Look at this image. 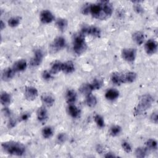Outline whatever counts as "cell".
I'll return each mask as SVG.
<instances>
[{"mask_svg":"<svg viewBox=\"0 0 158 158\" xmlns=\"http://www.w3.org/2000/svg\"><path fill=\"white\" fill-rule=\"evenodd\" d=\"M86 103L88 106L90 107H94L97 104L96 98L92 94H89L86 96Z\"/></svg>","mask_w":158,"mask_h":158,"instance_id":"cell-24","label":"cell"},{"mask_svg":"<svg viewBox=\"0 0 158 158\" xmlns=\"http://www.w3.org/2000/svg\"><path fill=\"white\" fill-rule=\"evenodd\" d=\"M25 97L28 101L35 100L38 95V92L36 88L33 86H27L25 89Z\"/></svg>","mask_w":158,"mask_h":158,"instance_id":"cell-9","label":"cell"},{"mask_svg":"<svg viewBox=\"0 0 158 158\" xmlns=\"http://www.w3.org/2000/svg\"><path fill=\"white\" fill-rule=\"evenodd\" d=\"M11 99H12L11 96L10 95L9 93L7 92H3L1 93V98H0L1 103L4 107H6L10 104Z\"/></svg>","mask_w":158,"mask_h":158,"instance_id":"cell-22","label":"cell"},{"mask_svg":"<svg viewBox=\"0 0 158 158\" xmlns=\"http://www.w3.org/2000/svg\"><path fill=\"white\" fill-rule=\"evenodd\" d=\"M82 35H89L94 37H99L101 34L100 28L95 26H85L83 27L80 32Z\"/></svg>","mask_w":158,"mask_h":158,"instance_id":"cell-5","label":"cell"},{"mask_svg":"<svg viewBox=\"0 0 158 158\" xmlns=\"http://www.w3.org/2000/svg\"><path fill=\"white\" fill-rule=\"evenodd\" d=\"M122 131V128L117 125H113L112 127H110V135L112 136H116L118 135Z\"/></svg>","mask_w":158,"mask_h":158,"instance_id":"cell-33","label":"cell"},{"mask_svg":"<svg viewBox=\"0 0 158 158\" xmlns=\"http://www.w3.org/2000/svg\"><path fill=\"white\" fill-rule=\"evenodd\" d=\"M112 12L113 6L109 1H102L89 4V14L97 19H107L111 16Z\"/></svg>","mask_w":158,"mask_h":158,"instance_id":"cell-1","label":"cell"},{"mask_svg":"<svg viewBox=\"0 0 158 158\" xmlns=\"http://www.w3.org/2000/svg\"><path fill=\"white\" fill-rule=\"evenodd\" d=\"M67 112L73 118H77L80 115V110L74 104L68 105Z\"/></svg>","mask_w":158,"mask_h":158,"instance_id":"cell-18","label":"cell"},{"mask_svg":"<svg viewBox=\"0 0 158 158\" xmlns=\"http://www.w3.org/2000/svg\"><path fill=\"white\" fill-rule=\"evenodd\" d=\"M57 139L58 143H64L65 141V139H66V135H65V134L64 133H61L59 134L57 137Z\"/></svg>","mask_w":158,"mask_h":158,"instance_id":"cell-38","label":"cell"},{"mask_svg":"<svg viewBox=\"0 0 158 158\" xmlns=\"http://www.w3.org/2000/svg\"><path fill=\"white\" fill-rule=\"evenodd\" d=\"M111 81L113 84L115 85H120L121 83H122V75H120L119 73L114 72L111 75Z\"/></svg>","mask_w":158,"mask_h":158,"instance_id":"cell-28","label":"cell"},{"mask_svg":"<svg viewBox=\"0 0 158 158\" xmlns=\"http://www.w3.org/2000/svg\"><path fill=\"white\" fill-rule=\"evenodd\" d=\"M41 101L46 106L51 107L54 104L55 99L49 94H44L41 96Z\"/></svg>","mask_w":158,"mask_h":158,"instance_id":"cell-16","label":"cell"},{"mask_svg":"<svg viewBox=\"0 0 158 158\" xmlns=\"http://www.w3.org/2000/svg\"><path fill=\"white\" fill-rule=\"evenodd\" d=\"M2 149L7 154L14 156H22L25 152V146L19 143L13 141H6L2 143Z\"/></svg>","mask_w":158,"mask_h":158,"instance_id":"cell-2","label":"cell"},{"mask_svg":"<svg viewBox=\"0 0 158 158\" xmlns=\"http://www.w3.org/2000/svg\"><path fill=\"white\" fill-rule=\"evenodd\" d=\"M90 85L93 91L99 89L102 86V81L100 79L95 78L91 81V83H90Z\"/></svg>","mask_w":158,"mask_h":158,"instance_id":"cell-31","label":"cell"},{"mask_svg":"<svg viewBox=\"0 0 158 158\" xmlns=\"http://www.w3.org/2000/svg\"><path fill=\"white\" fill-rule=\"evenodd\" d=\"M89 4H86L83 6L81 9V12L84 15L89 14Z\"/></svg>","mask_w":158,"mask_h":158,"instance_id":"cell-37","label":"cell"},{"mask_svg":"<svg viewBox=\"0 0 158 158\" xmlns=\"http://www.w3.org/2000/svg\"><path fill=\"white\" fill-rule=\"evenodd\" d=\"M132 39L138 45H141L144 40V35L141 31H136L132 35Z\"/></svg>","mask_w":158,"mask_h":158,"instance_id":"cell-21","label":"cell"},{"mask_svg":"<svg viewBox=\"0 0 158 158\" xmlns=\"http://www.w3.org/2000/svg\"><path fill=\"white\" fill-rule=\"evenodd\" d=\"M66 44V41L64 38L58 36L56 38L51 45V49L53 52H57L62 49Z\"/></svg>","mask_w":158,"mask_h":158,"instance_id":"cell-7","label":"cell"},{"mask_svg":"<svg viewBox=\"0 0 158 158\" xmlns=\"http://www.w3.org/2000/svg\"><path fill=\"white\" fill-rule=\"evenodd\" d=\"M136 56V51L134 48H125L122 51V58L128 62H132Z\"/></svg>","mask_w":158,"mask_h":158,"instance_id":"cell-6","label":"cell"},{"mask_svg":"<svg viewBox=\"0 0 158 158\" xmlns=\"http://www.w3.org/2000/svg\"><path fill=\"white\" fill-rule=\"evenodd\" d=\"M86 49V43L85 39V35L81 33L75 35L73 40V49L77 54H81L85 52Z\"/></svg>","mask_w":158,"mask_h":158,"instance_id":"cell-4","label":"cell"},{"mask_svg":"<svg viewBox=\"0 0 158 158\" xmlns=\"http://www.w3.org/2000/svg\"><path fill=\"white\" fill-rule=\"evenodd\" d=\"M20 22V18L18 16L12 17L8 20V24L11 27H15L19 25Z\"/></svg>","mask_w":158,"mask_h":158,"instance_id":"cell-34","label":"cell"},{"mask_svg":"<svg viewBox=\"0 0 158 158\" xmlns=\"http://www.w3.org/2000/svg\"><path fill=\"white\" fill-rule=\"evenodd\" d=\"M137 77V75L134 72H128L122 75V83H130L133 82Z\"/></svg>","mask_w":158,"mask_h":158,"instance_id":"cell-12","label":"cell"},{"mask_svg":"<svg viewBox=\"0 0 158 158\" xmlns=\"http://www.w3.org/2000/svg\"><path fill=\"white\" fill-rule=\"evenodd\" d=\"M80 91L83 94L87 96L89 94H91L93 89L90 85V83H85L81 86L80 88Z\"/></svg>","mask_w":158,"mask_h":158,"instance_id":"cell-26","label":"cell"},{"mask_svg":"<svg viewBox=\"0 0 158 158\" xmlns=\"http://www.w3.org/2000/svg\"><path fill=\"white\" fill-rule=\"evenodd\" d=\"M146 147L149 150H156L157 148V142L154 139H149L146 142Z\"/></svg>","mask_w":158,"mask_h":158,"instance_id":"cell-30","label":"cell"},{"mask_svg":"<svg viewBox=\"0 0 158 158\" xmlns=\"http://www.w3.org/2000/svg\"><path fill=\"white\" fill-rule=\"evenodd\" d=\"M56 25L59 30L60 31H64L67 27V21L63 18H59L56 20Z\"/></svg>","mask_w":158,"mask_h":158,"instance_id":"cell-25","label":"cell"},{"mask_svg":"<svg viewBox=\"0 0 158 158\" xmlns=\"http://www.w3.org/2000/svg\"><path fill=\"white\" fill-rule=\"evenodd\" d=\"M154 102V98L149 94L143 95L135 108L134 112L136 115L141 114L149 109Z\"/></svg>","mask_w":158,"mask_h":158,"instance_id":"cell-3","label":"cell"},{"mask_svg":"<svg viewBox=\"0 0 158 158\" xmlns=\"http://www.w3.org/2000/svg\"><path fill=\"white\" fill-rule=\"evenodd\" d=\"M27 67V61L24 59H20L15 62L12 67L14 69L15 72H22L25 70Z\"/></svg>","mask_w":158,"mask_h":158,"instance_id":"cell-15","label":"cell"},{"mask_svg":"<svg viewBox=\"0 0 158 158\" xmlns=\"http://www.w3.org/2000/svg\"><path fill=\"white\" fill-rule=\"evenodd\" d=\"M42 78L44 80H49L52 78V73L48 70H44L42 72Z\"/></svg>","mask_w":158,"mask_h":158,"instance_id":"cell-36","label":"cell"},{"mask_svg":"<svg viewBox=\"0 0 158 158\" xmlns=\"http://www.w3.org/2000/svg\"><path fill=\"white\" fill-rule=\"evenodd\" d=\"M148 151H149V149L146 147L145 148L139 147L136 149L135 154L136 157L143 158L147 155V154L148 153Z\"/></svg>","mask_w":158,"mask_h":158,"instance_id":"cell-27","label":"cell"},{"mask_svg":"<svg viewBox=\"0 0 158 158\" xmlns=\"http://www.w3.org/2000/svg\"><path fill=\"white\" fill-rule=\"evenodd\" d=\"M118 96L119 92L117 89L113 88H110L107 90V91L105 93V98L109 101L115 100Z\"/></svg>","mask_w":158,"mask_h":158,"instance_id":"cell-17","label":"cell"},{"mask_svg":"<svg viewBox=\"0 0 158 158\" xmlns=\"http://www.w3.org/2000/svg\"><path fill=\"white\" fill-rule=\"evenodd\" d=\"M104 157H115V155L112 152H108L104 155Z\"/></svg>","mask_w":158,"mask_h":158,"instance_id":"cell-43","label":"cell"},{"mask_svg":"<svg viewBox=\"0 0 158 158\" xmlns=\"http://www.w3.org/2000/svg\"><path fill=\"white\" fill-rule=\"evenodd\" d=\"M135 10L138 13V14H141L143 12V9L139 4H136L134 6Z\"/></svg>","mask_w":158,"mask_h":158,"instance_id":"cell-41","label":"cell"},{"mask_svg":"<svg viewBox=\"0 0 158 158\" xmlns=\"http://www.w3.org/2000/svg\"><path fill=\"white\" fill-rule=\"evenodd\" d=\"M122 147L123 149L125 151V152H126L127 153H130L132 151L131 146L128 141H123L122 143Z\"/></svg>","mask_w":158,"mask_h":158,"instance_id":"cell-35","label":"cell"},{"mask_svg":"<svg viewBox=\"0 0 158 158\" xmlns=\"http://www.w3.org/2000/svg\"><path fill=\"white\" fill-rule=\"evenodd\" d=\"M3 112H4V115H5L6 116H9V115H10V110H9L7 107H5L4 108Z\"/></svg>","mask_w":158,"mask_h":158,"instance_id":"cell-42","label":"cell"},{"mask_svg":"<svg viewBox=\"0 0 158 158\" xmlns=\"http://www.w3.org/2000/svg\"><path fill=\"white\" fill-rule=\"evenodd\" d=\"M75 70V66L72 61H67L62 64V71L65 73H71Z\"/></svg>","mask_w":158,"mask_h":158,"instance_id":"cell-20","label":"cell"},{"mask_svg":"<svg viewBox=\"0 0 158 158\" xmlns=\"http://www.w3.org/2000/svg\"><path fill=\"white\" fill-rule=\"evenodd\" d=\"M43 59V52L41 49H37L34 52V55L30 62V65L33 67H36L41 64Z\"/></svg>","mask_w":158,"mask_h":158,"instance_id":"cell-8","label":"cell"},{"mask_svg":"<svg viewBox=\"0 0 158 158\" xmlns=\"http://www.w3.org/2000/svg\"><path fill=\"white\" fill-rule=\"evenodd\" d=\"M62 62L60 61H56L52 65L51 67V72L53 74H56L62 71Z\"/></svg>","mask_w":158,"mask_h":158,"instance_id":"cell-23","label":"cell"},{"mask_svg":"<svg viewBox=\"0 0 158 158\" xmlns=\"http://www.w3.org/2000/svg\"><path fill=\"white\" fill-rule=\"evenodd\" d=\"M151 121L154 123H157V119H158V117H157V112H152L151 117H150Z\"/></svg>","mask_w":158,"mask_h":158,"instance_id":"cell-39","label":"cell"},{"mask_svg":"<svg viewBox=\"0 0 158 158\" xmlns=\"http://www.w3.org/2000/svg\"><path fill=\"white\" fill-rule=\"evenodd\" d=\"M16 72L12 67H8L5 69L2 73V79L4 81H7L12 79Z\"/></svg>","mask_w":158,"mask_h":158,"instance_id":"cell-14","label":"cell"},{"mask_svg":"<svg viewBox=\"0 0 158 158\" xmlns=\"http://www.w3.org/2000/svg\"><path fill=\"white\" fill-rule=\"evenodd\" d=\"M4 28H5V23H4L2 20H1V30H2Z\"/></svg>","mask_w":158,"mask_h":158,"instance_id":"cell-45","label":"cell"},{"mask_svg":"<svg viewBox=\"0 0 158 158\" xmlns=\"http://www.w3.org/2000/svg\"><path fill=\"white\" fill-rule=\"evenodd\" d=\"M15 121H14V120H10L9 122V127H14V126H15Z\"/></svg>","mask_w":158,"mask_h":158,"instance_id":"cell-44","label":"cell"},{"mask_svg":"<svg viewBox=\"0 0 158 158\" xmlns=\"http://www.w3.org/2000/svg\"><path fill=\"white\" fill-rule=\"evenodd\" d=\"M77 94L73 89H69L65 93V100L68 104H74L77 101Z\"/></svg>","mask_w":158,"mask_h":158,"instance_id":"cell-13","label":"cell"},{"mask_svg":"<svg viewBox=\"0 0 158 158\" xmlns=\"http://www.w3.org/2000/svg\"><path fill=\"white\" fill-rule=\"evenodd\" d=\"M40 20L43 23H49L54 20V17L52 13L48 10L41 11L40 15Z\"/></svg>","mask_w":158,"mask_h":158,"instance_id":"cell-11","label":"cell"},{"mask_svg":"<svg viewBox=\"0 0 158 158\" xmlns=\"http://www.w3.org/2000/svg\"><path fill=\"white\" fill-rule=\"evenodd\" d=\"M41 133H42L43 138H44L46 139L49 138L53 135V129L49 126L45 127L43 128Z\"/></svg>","mask_w":158,"mask_h":158,"instance_id":"cell-29","label":"cell"},{"mask_svg":"<svg viewBox=\"0 0 158 158\" xmlns=\"http://www.w3.org/2000/svg\"><path fill=\"white\" fill-rule=\"evenodd\" d=\"M48 118V112L46 109L44 107H40L37 111V118L40 122H44Z\"/></svg>","mask_w":158,"mask_h":158,"instance_id":"cell-19","label":"cell"},{"mask_svg":"<svg viewBox=\"0 0 158 158\" xmlns=\"http://www.w3.org/2000/svg\"><path fill=\"white\" fill-rule=\"evenodd\" d=\"M30 115L29 113H27V112H25V113H23L22 114L20 117V120L21 121H25L26 120H27L29 117H30Z\"/></svg>","mask_w":158,"mask_h":158,"instance_id":"cell-40","label":"cell"},{"mask_svg":"<svg viewBox=\"0 0 158 158\" xmlns=\"http://www.w3.org/2000/svg\"><path fill=\"white\" fill-rule=\"evenodd\" d=\"M94 122L96 123V124L97 125V126L101 128L104 127L105 126V123H104V120L103 117L99 115V114H96L94 115Z\"/></svg>","mask_w":158,"mask_h":158,"instance_id":"cell-32","label":"cell"},{"mask_svg":"<svg viewBox=\"0 0 158 158\" xmlns=\"http://www.w3.org/2000/svg\"><path fill=\"white\" fill-rule=\"evenodd\" d=\"M144 49L148 54H153L157 51V43L154 40H149L144 44Z\"/></svg>","mask_w":158,"mask_h":158,"instance_id":"cell-10","label":"cell"}]
</instances>
